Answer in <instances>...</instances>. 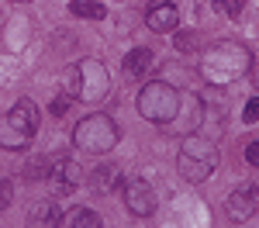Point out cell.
<instances>
[{
  "mask_svg": "<svg viewBox=\"0 0 259 228\" xmlns=\"http://www.w3.org/2000/svg\"><path fill=\"white\" fill-rule=\"evenodd\" d=\"M249 69H252V52L235 38L211 45L200 59V76L207 83H214V86H228V83L242 80Z\"/></svg>",
  "mask_w": 259,
  "mask_h": 228,
  "instance_id": "obj_1",
  "label": "cell"
},
{
  "mask_svg": "<svg viewBox=\"0 0 259 228\" xmlns=\"http://www.w3.org/2000/svg\"><path fill=\"white\" fill-rule=\"evenodd\" d=\"M38 124H41V114L31 97H21L4 118H0V149L7 152H21L28 149V142L38 135Z\"/></svg>",
  "mask_w": 259,
  "mask_h": 228,
  "instance_id": "obj_2",
  "label": "cell"
},
{
  "mask_svg": "<svg viewBox=\"0 0 259 228\" xmlns=\"http://www.w3.org/2000/svg\"><path fill=\"white\" fill-rule=\"evenodd\" d=\"M214 163H218V149L211 139L204 135H187L183 145H180V156H177V169L187 184H204L211 173H214Z\"/></svg>",
  "mask_w": 259,
  "mask_h": 228,
  "instance_id": "obj_3",
  "label": "cell"
},
{
  "mask_svg": "<svg viewBox=\"0 0 259 228\" xmlns=\"http://www.w3.org/2000/svg\"><path fill=\"white\" fill-rule=\"evenodd\" d=\"M139 114L152 124H169L180 114V94L173 83L166 80H149L139 90Z\"/></svg>",
  "mask_w": 259,
  "mask_h": 228,
  "instance_id": "obj_4",
  "label": "cell"
},
{
  "mask_svg": "<svg viewBox=\"0 0 259 228\" xmlns=\"http://www.w3.org/2000/svg\"><path fill=\"white\" fill-rule=\"evenodd\" d=\"M118 139H121V128L111 114H87L73 128V145L83 149V152H94V156L111 152L118 145Z\"/></svg>",
  "mask_w": 259,
  "mask_h": 228,
  "instance_id": "obj_5",
  "label": "cell"
},
{
  "mask_svg": "<svg viewBox=\"0 0 259 228\" xmlns=\"http://www.w3.org/2000/svg\"><path fill=\"white\" fill-rule=\"evenodd\" d=\"M76 73H80L76 101H83V104L107 101V94H111V73H107V66H104V62L83 59V62H76Z\"/></svg>",
  "mask_w": 259,
  "mask_h": 228,
  "instance_id": "obj_6",
  "label": "cell"
},
{
  "mask_svg": "<svg viewBox=\"0 0 259 228\" xmlns=\"http://www.w3.org/2000/svg\"><path fill=\"white\" fill-rule=\"evenodd\" d=\"M124 207L135 218H152V211H156V190L145 180H128L124 184Z\"/></svg>",
  "mask_w": 259,
  "mask_h": 228,
  "instance_id": "obj_7",
  "label": "cell"
},
{
  "mask_svg": "<svg viewBox=\"0 0 259 228\" xmlns=\"http://www.w3.org/2000/svg\"><path fill=\"white\" fill-rule=\"evenodd\" d=\"M177 24H180V11L169 0H152L149 4V11H145V28L149 31L169 35V31H177Z\"/></svg>",
  "mask_w": 259,
  "mask_h": 228,
  "instance_id": "obj_8",
  "label": "cell"
},
{
  "mask_svg": "<svg viewBox=\"0 0 259 228\" xmlns=\"http://www.w3.org/2000/svg\"><path fill=\"white\" fill-rule=\"evenodd\" d=\"M259 207V190L252 184H242L232 190V197H228V218L232 221H249L252 218V211Z\"/></svg>",
  "mask_w": 259,
  "mask_h": 228,
  "instance_id": "obj_9",
  "label": "cell"
},
{
  "mask_svg": "<svg viewBox=\"0 0 259 228\" xmlns=\"http://www.w3.org/2000/svg\"><path fill=\"white\" fill-rule=\"evenodd\" d=\"M52 180H56V194H73V190L83 184V173H80V166L73 163V159L59 156V159H56V173H52Z\"/></svg>",
  "mask_w": 259,
  "mask_h": 228,
  "instance_id": "obj_10",
  "label": "cell"
},
{
  "mask_svg": "<svg viewBox=\"0 0 259 228\" xmlns=\"http://www.w3.org/2000/svg\"><path fill=\"white\" fill-rule=\"evenodd\" d=\"M124 76L128 80H145V73L152 69V49H145V45H139V49H132L128 56H124Z\"/></svg>",
  "mask_w": 259,
  "mask_h": 228,
  "instance_id": "obj_11",
  "label": "cell"
},
{
  "mask_svg": "<svg viewBox=\"0 0 259 228\" xmlns=\"http://www.w3.org/2000/svg\"><path fill=\"white\" fill-rule=\"evenodd\" d=\"M121 184V173L118 166H97L90 176H87V187H90V194H97V197H104V194H111L114 187Z\"/></svg>",
  "mask_w": 259,
  "mask_h": 228,
  "instance_id": "obj_12",
  "label": "cell"
},
{
  "mask_svg": "<svg viewBox=\"0 0 259 228\" xmlns=\"http://www.w3.org/2000/svg\"><path fill=\"white\" fill-rule=\"evenodd\" d=\"M62 221V211L56 201H38V204H31L28 211V225H38V228H52Z\"/></svg>",
  "mask_w": 259,
  "mask_h": 228,
  "instance_id": "obj_13",
  "label": "cell"
},
{
  "mask_svg": "<svg viewBox=\"0 0 259 228\" xmlns=\"http://www.w3.org/2000/svg\"><path fill=\"white\" fill-rule=\"evenodd\" d=\"M59 225H66V228H100V214L90 211V207H73L69 214H62Z\"/></svg>",
  "mask_w": 259,
  "mask_h": 228,
  "instance_id": "obj_14",
  "label": "cell"
},
{
  "mask_svg": "<svg viewBox=\"0 0 259 228\" xmlns=\"http://www.w3.org/2000/svg\"><path fill=\"white\" fill-rule=\"evenodd\" d=\"M52 173H56V159L52 156H38V159H31V163L24 166V180H31V184L52 180Z\"/></svg>",
  "mask_w": 259,
  "mask_h": 228,
  "instance_id": "obj_15",
  "label": "cell"
},
{
  "mask_svg": "<svg viewBox=\"0 0 259 228\" xmlns=\"http://www.w3.org/2000/svg\"><path fill=\"white\" fill-rule=\"evenodd\" d=\"M69 14L90 18V21H104L107 18V7H104L100 0H73V4H69Z\"/></svg>",
  "mask_w": 259,
  "mask_h": 228,
  "instance_id": "obj_16",
  "label": "cell"
},
{
  "mask_svg": "<svg viewBox=\"0 0 259 228\" xmlns=\"http://www.w3.org/2000/svg\"><path fill=\"white\" fill-rule=\"evenodd\" d=\"M211 4H214V11H218V14H225V18H239L245 0H211Z\"/></svg>",
  "mask_w": 259,
  "mask_h": 228,
  "instance_id": "obj_17",
  "label": "cell"
},
{
  "mask_svg": "<svg viewBox=\"0 0 259 228\" xmlns=\"http://www.w3.org/2000/svg\"><path fill=\"white\" fill-rule=\"evenodd\" d=\"M73 101H76V97H69V94H59V97H52V107H49V111H52V118H62V114L73 107Z\"/></svg>",
  "mask_w": 259,
  "mask_h": 228,
  "instance_id": "obj_18",
  "label": "cell"
},
{
  "mask_svg": "<svg viewBox=\"0 0 259 228\" xmlns=\"http://www.w3.org/2000/svg\"><path fill=\"white\" fill-rule=\"evenodd\" d=\"M242 121H245V124L259 121V97H252V101H245V107H242Z\"/></svg>",
  "mask_w": 259,
  "mask_h": 228,
  "instance_id": "obj_19",
  "label": "cell"
},
{
  "mask_svg": "<svg viewBox=\"0 0 259 228\" xmlns=\"http://www.w3.org/2000/svg\"><path fill=\"white\" fill-rule=\"evenodd\" d=\"M14 201V184L11 180H0V211H7Z\"/></svg>",
  "mask_w": 259,
  "mask_h": 228,
  "instance_id": "obj_20",
  "label": "cell"
},
{
  "mask_svg": "<svg viewBox=\"0 0 259 228\" xmlns=\"http://www.w3.org/2000/svg\"><path fill=\"white\" fill-rule=\"evenodd\" d=\"M245 163H249V166H259V142H249V145H245Z\"/></svg>",
  "mask_w": 259,
  "mask_h": 228,
  "instance_id": "obj_21",
  "label": "cell"
},
{
  "mask_svg": "<svg viewBox=\"0 0 259 228\" xmlns=\"http://www.w3.org/2000/svg\"><path fill=\"white\" fill-rule=\"evenodd\" d=\"M177 45L180 49H190V45H197V35H187V31H183V35L177 38Z\"/></svg>",
  "mask_w": 259,
  "mask_h": 228,
  "instance_id": "obj_22",
  "label": "cell"
},
{
  "mask_svg": "<svg viewBox=\"0 0 259 228\" xmlns=\"http://www.w3.org/2000/svg\"><path fill=\"white\" fill-rule=\"evenodd\" d=\"M252 83H256V86H259V66H256V69H252Z\"/></svg>",
  "mask_w": 259,
  "mask_h": 228,
  "instance_id": "obj_23",
  "label": "cell"
},
{
  "mask_svg": "<svg viewBox=\"0 0 259 228\" xmlns=\"http://www.w3.org/2000/svg\"><path fill=\"white\" fill-rule=\"evenodd\" d=\"M14 4H31V0H14Z\"/></svg>",
  "mask_w": 259,
  "mask_h": 228,
  "instance_id": "obj_24",
  "label": "cell"
}]
</instances>
